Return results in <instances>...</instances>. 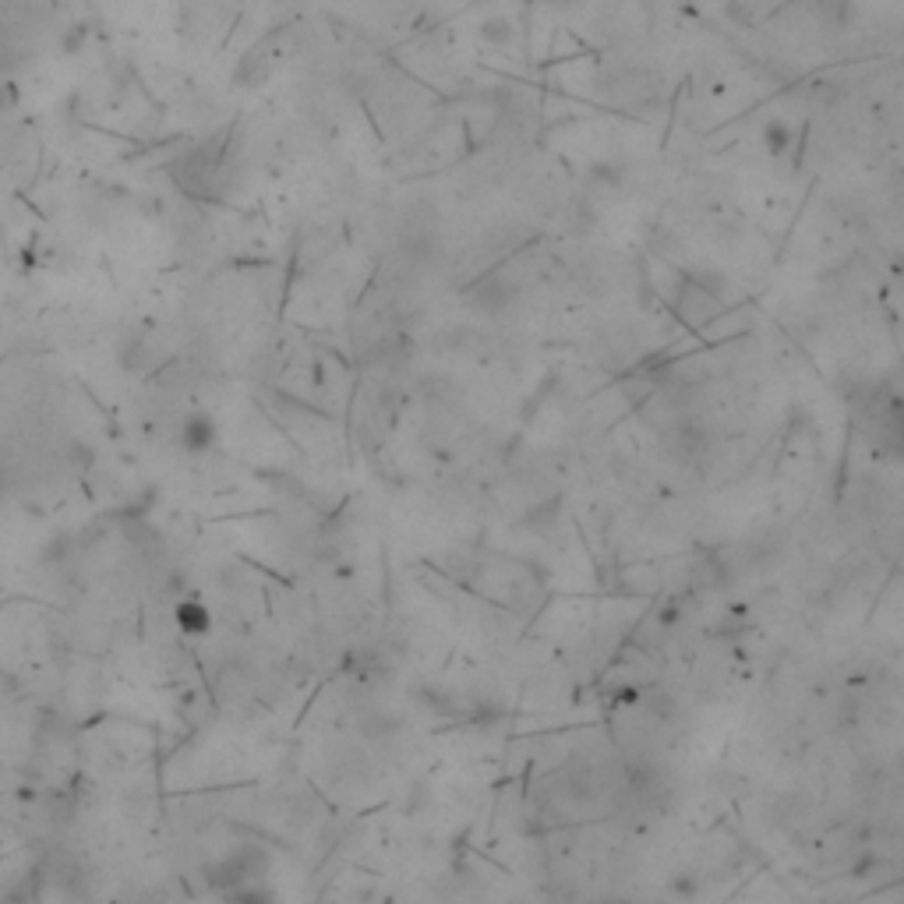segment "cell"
Returning <instances> with one entry per match:
<instances>
[{
  "label": "cell",
  "instance_id": "obj_1",
  "mask_svg": "<svg viewBox=\"0 0 904 904\" xmlns=\"http://www.w3.org/2000/svg\"><path fill=\"white\" fill-rule=\"evenodd\" d=\"M177 185L199 199H216L223 188V145H202L177 163Z\"/></svg>",
  "mask_w": 904,
  "mask_h": 904
},
{
  "label": "cell",
  "instance_id": "obj_2",
  "mask_svg": "<svg viewBox=\"0 0 904 904\" xmlns=\"http://www.w3.org/2000/svg\"><path fill=\"white\" fill-rule=\"evenodd\" d=\"M478 40L484 46H499V51H505V46L516 43V22L509 19V14H488V19L478 22Z\"/></svg>",
  "mask_w": 904,
  "mask_h": 904
},
{
  "label": "cell",
  "instance_id": "obj_3",
  "mask_svg": "<svg viewBox=\"0 0 904 904\" xmlns=\"http://www.w3.org/2000/svg\"><path fill=\"white\" fill-rule=\"evenodd\" d=\"M177 626L185 633H205L209 629V612L199 601H185L177 607Z\"/></svg>",
  "mask_w": 904,
  "mask_h": 904
},
{
  "label": "cell",
  "instance_id": "obj_4",
  "mask_svg": "<svg viewBox=\"0 0 904 904\" xmlns=\"http://www.w3.org/2000/svg\"><path fill=\"white\" fill-rule=\"evenodd\" d=\"M185 438H188V446L191 449H205L209 442H212V421L205 417V414H194L191 421H188V427H185Z\"/></svg>",
  "mask_w": 904,
  "mask_h": 904
},
{
  "label": "cell",
  "instance_id": "obj_5",
  "mask_svg": "<svg viewBox=\"0 0 904 904\" xmlns=\"http://www.w3.org/2000/svg\"><path fill=\"white\" fill-rule=\"evenodd\" d=\"M763 138L770 145V153H784L788 142H792V127H784L781 121H770L767 131H763Z\"/></svg>",
  "mask_w": 904,
  "mask_h": 904
},
{
  "label": "cell",
  "instance_id": "obj_6",
  "mask_svg": "<svg viewBox=\"0 0 904 904\" xmlns=\"http://www.w3.org/2000/svg\"><path fill=\"white\" fill-rule=\"evenodd\" d=\"M548 8H555V11H566V8H572L577 4V0H545Z\"/></svg>",
  "mask_w": 904,
  "mask_h": 904
}]
</instances>
